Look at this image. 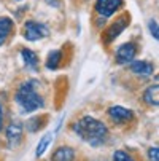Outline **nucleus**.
Returning a JSON list of instances; mask_svg holds the SVG:
<instances>
[{
  "label": "nucleus",
  "mask_w": 159,
  "mask_h": 161,
  "mask_svg": "<svg viewBox=\"0 0 159 161\" xmlns=\"http://www.w3.org/2000/svg\"><path fill=\"white\" fill-rule=\"evenodd\" d=\"M73 131L77 132V136H80V139L93 147H100L108 139V128L93 117H83L81 120H78L73 125Z\"/></svg>",
  "instance_id": "nucleus-1"
},
{
  "label": "nucleus",
  "mask_w": 159,
  "mask_h": 161,
  "mask_svg": "<svg viewBox=\"0 0 159 161\" xmlns=\"http://www.w3.org/2000/svg\"><path fill=\"white\" fill-rule=\"evenodd\" d=\"M16 102L24 108V112H35L45 105L41 96L35 91V81H24L16 91Z\"/></svg>",
  "instance_id": "nucleus-2"
},
{
  "label": "nucleus",
  "mask_w": 159,
  "mask_h": 161,
  "mask_svg": "<svg viewBox=\"0 0 159 161\" xmlns=\"http://www.w3.org/2000/svg\"><path fill=\"white\" fill-rule=\"evenodd\" d=\"M50 31L48 27L41 24V22H37V21H26L24 24V37L29 40V42H37V40H41L45 37H48Z\"/></svg>",
  "instance_id": "nucleus-3"
},
{
  "label": "nucleus",
  "mask_w": 159,
  "mask_h": 161,
  "mask_svg": "<svg viewBox=\"0 0 159 161\" xmlns=\"http://www.w3.org/2000/svg\"><path fill=\"white\" fill-rule=\"evenodd\" d=\"M124 5L123 0H97L96 2V11L102 18H110L111 14H115L121 7Z\"/></svg>",
  "instance_id": "nucleus-4"
},
{
  "label": "nucleus",
  "mask_w": 159,
  "mask_h": 161,
  "mask_svg": "<svg viewBox=\"0 0 159 161\" xmlns=\"http://www.w3.org/2000/svg\"><path fill=\"white\" fill-rule=\"evenodd\" d=\"M135 54H137V45L132 43V42L123 43L116 50V62L118 64H129V62L134 61Z\"/></svg>",
  "instance_id": "nucleus-5"
},
{
  "label": "nucleus",
  "mask_w": 159,
  "mask_h": 161,
  "mask_svg": "<svg viewBox=\"0 0 159 161\" xmlns=\"http://www.w3.org/2000/svg\"><path fill=\"white\" fill-rule=\"evenodd\" d=\"M127 24H129V16L127 14H123L118 21H115V24H111L107 29V32H105V43H111L113 40H115L127 27Z\"/></svg>",
  "instance_id": "nucleus-6"
},
{
  "label": "nucleus",
  "mask_w": 159,
  "mask_h": 161,
  "mask_svg": "<svg viewBox=\"0 0 159 161\" xmlns=\"http://www.w3.org/2000/svg\"><path fill=\"white\" fill-rule=\"evenodd\" d=\"M108 115L110 118L115 123H127L134 118V113L130 108H124L121 105H113L108 108Z\"/></svg>",
  "instance_id": "nucleus-7"
},
{
  "label": "nucleus",
  "mask_w": 159,
  "mask_h": 161,
  "mask_svg": "<svg viewBox=\"0 0 159 161\" xmlns=\"http://www.w3.org/2000/svg\"><path fill=\"white\" fill-rule=\"evenodd\" d=\"M22 139V126L19 123H11L8 128H7V141H8V145L10 147H14L21 142Z\"/></svg>",
  "instance_id": "nucleus-8"
},
{
  "label": "nucleus",
  "mask_w": 159,
  "mask_h": 161,
  "mask_svg": "<svg viewBox=\"0 0 159 161\" xmlns=\"http://www.w3.org/2000/svg\"><path fill=\"white\" fill-rule=\"evenodd\" d=\"M130 72H134L135 75H151L154 72V67L151 62L146 61H134L130 64Z\"/></svg>",
  "instance_id": "nucleus-9"
},
{
  "label": "nucleus",
  "mask_w": 159,
  "mask_h": 161,
  "mask_svg": "<svg viewBox=\"0 0 159 161\" xmlns=\"http://www.w3.org/2000/svg\"><path fill=\"white\" fill-rule=\"evenodd\" d=\"M75 150L72 147H59L53 153V161H73Z\"/></svg>",
  "instance_id": "nucleus-10"
},
{
  "label": "nucleus",
  "mask_w": 159,
  "mask_h": 161,
  "mask_svg": "<svg viewBox=\"0 0 159 161\" xmlns=\"http://www.w3.org/2000/svg\"><path fill=\"white\" fill-rule=\"evenodd\" d=\"M11 31H13V21L10 18H0V47L5 45Z\"/></svg>",
  "instance_id": "nucleus-11"
},
{
  "label": "nucleus",
  "mask_w": 159,
  "mask_h": 161,
  "mask_svg": "<svg viewBox=\"0 0 159 161\" xmlns=\"http://www.w3.org/2000/svg\"><path fill=\"white\" fill-rule=\"evenodd\" d=\"M157 93H159V86H157V85L150 86V88L145 91V93H143V101H145L148 105H154V107H157V104H159Z\"/></svg>",
  "instance_id": "nucleus-12"
},
{
  "label": "nucleus",
  "mask_w": 159,
  "mask_h": 161,
  "mask_svg": "<svg viewBox=\"0 0 159 161\" xmlns=\"http://www.w3.org/2000/svg\"><path fill=\"white\" fill-rule=\"evenodd\" d=\"M21 56H22V59H24V64H26L27 67L34 69V70L38 67V58H37V54H35L32 50H27V48L21 50Z\"/></svg>",
  "instance_id": "nucleus-13"
},
{
  "label": "nucleus",
  "mask_w": 159,
  "mask_h": 161,
  "mask_svg": "<svg viewBox=\"0 0 159 161\" xmlns=\"http://www.w3.org/2000/svg\"><path fill=\"white\" fill-rule=\"evenodd\" d=\"M61 61H62V51L56 50V51H51L48 54V61H46V67L50 70H56V69L61 65Z\"/></svg>",
  "instance_id": "nucleus-14"
},
{
  "label": "nucleus",
  "mask_w": 159,
  "mask_h": 161,
  "mask_svg": "<svg viewBox=\"0 0 159 161\" xmlns=\"http://www.w3.org/2000/svg\"><path fill=\"white\" fill-rule=\"evenodd\" d=\"M53 142V134H46V136H45L43 137V139H41V142L38 144V147H37V156H41L45 152H46V148H48V145Z\"/></svg>",
  "instance_id": "nucleus-15"
},
{
  "label": "nucleus",
  "mask_w": 159,
  "mask_h": 161,
  "mask_svg": "<svg viewBox=\"0 0 159 161\" xmlns=\"http://www.w3.org/2000/svg\"><path fill=\"white\" fill-rule=\"evenodd\" d=\"M113 161H135L129 153L123 152V150H116L115 153H113Z\"/></svg>",
  "instance_id": "nucleus-16"
},
{
  "label": "nucleus",
  "mask_w": 159,
  "mask_h": 161,
  "mask_svg": "<svg viewBox=\"0 0 159 161\" xmlns=\"http://www.w3.org/2000/svg\"><path fill=\"white\" fill-rule=\"evenodd\" d=\"M148 158H150V161H159V150H157V147H151L148 150Z\"/></svg>",
  "instance_id": "nucleus-17"
},
{
  "label": "nucleus",
  "mask_w": 159,
  "mask_h": 161,
  "mask_svg": "<svg viewBox=\"0 0 159 161\" xmlns=\"http://www.w3.org/2000/svg\"><path fill=\"white\" fill-rule=\"evenodd\" d=\"M148 27H150L151 35H153V37L157 40V37H159V35H157V22H156L154 19H151V21H150V24H148Z\"/></svg>",
  "instance_id": "nucleus-18"
},
{
  "label": "nucleus",
  "mask_w": 159,
  "mask_h": 161,
  "mask_svg": "<svg viewBox=\"0 0 159 161\" xmlns=\"http://www.w3.org/2000/svg\"><path fill=\"white\" fill-rule=\"evenodd\" d=\"M3 126V110H2V104H0V129Z\"/></svg>",
  "instance_id": "nucleus-19"
}]
</instances>
